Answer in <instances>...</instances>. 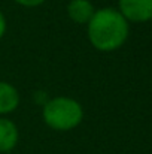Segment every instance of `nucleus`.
Wrapping results in <instances>:
<instances>
[{
	"label": "nucleus",
	"instance_id": "obj_1",
	"mask_svg": "<svg viewBox=\"0 0 152 154\" xmlns=\"http://www.w3.org/2000/svg\"><path fill=\"white\" fill-rule=\"evenodd\" d=\"M87 26L91 45L101 52H112L121 48L130 33L128 21L115 8H101L96 11Z\"/></svg>",
	"mask_w": 152,
	"mask_h": 154
},
{
	"label": "nucleus",
	"instance_id": "obj_9",
	"mask_svg": "<svg viewBox=\"0 0 152 154\" xmlns=\"http://www.w3.org/2000/svg\"><path fill=\"white\" fill-rule=\"evenodd\" d=\"M151 21H152V20H151Z\"/></svg>",
	"mask_w": 152,
	"mask_h": 154
},
{
	"label": "nucleus",
	"instance_id": "obj_2",
	"mask_svg": "<svg viewBox=\"0 0 152 154\" xmlns=\"http://www.w3.org/2000/svg\"><path fill=\"white\" fill-rule=\"evenodd\" d=\"M42 118L45 124L58 132H66L78 127L84 118L82 105L67 96L52 97L43 105Z\"/></svg>",
	"mask_w": 152,
	"mask_h": 154
},
{
	"label": "nucleus",
	"instance_id": "obj_7",
	"mask_svg": "<svg viewBox=\"0 0 152 154\" xmlns=\"http://www.w3.org/2000/svg\"><path fill=\"white\" fill-rule=\"evenodd\" d=\"M15 3L24 6V8H36V6H40L43 5L46 0H13Z\"/></svg>",
	"mask_w": 152,
	"mask_h": 154
},
{
	"label": "nucleus",
	"instance_id": "obj_5",
	"mask_svg": "<svg viewBox=\"0 0 152 154\" xmlns=\"http://www.w3.org/2000/svg\"><path fill=\"white\" fill-rule=\"evenodd\" d=\"M18 127L9 118H0V153H10L18 144Z\"/></svg>",
	"mask_w": 152,
	"mask_h": 154
},
{
	"label": "nucleus",
	"instance_id": "obj_3",
	"mask_svg": "<svg viewBox=\"0 0 152 154\" xmlns=\"http://www.w3.org/2000/svg\"><path fill=\"white\" fill-rule=\"evenodd\" d=\"M118 6L127 21L146 23L152 20V0H118Z\"/></svg>",
	"mask_w": 152,
	"mask_h": 154
},
{
	"label": "nucleus",
	"instance_id": "obj_6",
	"mask_svg": "<svg viewBox=\"0 0 152 154\" xmlns=\"http://www.w3.org/2000/svg\"><path fill=\"white\" fill-rule=\"evenodd\" d=\"M19 105V93L18 90L6 82L0 81V115H6L13 112Z\"/></svg>",
	"mask_w": 152,
	"mask_h": 154
},
{
	"label": "nucleus",
	"instance_id": "obj_8",
	"mask_svg": "<svg viewBox=\"0 0 152 154\" xmlns=\"http://www.w3.org/2000/svg\"><path fill=\"white\" fill-rule=\"evenodd\" d=\"M4 33H6V18H4L3 12L0 11V39L3 38Z\"/></svg>",
	"mask_w": 152,
	"mask_h": 154
},
{
	"label": "nucleus",
	"instance_id": "obj_4",
	"mask_svg": "<svg viewBox=\"0 0 152 154\" xmlns=\"http://www.w3.org/2000/svg\"><path fill=\"white\" fill-rule=\"evenodd\" d=\"M96 9L90 0H70L67 5V15L76 24H88Z\"/></svg>",
	"mask_w": 152,
	"mask_h": 154
}]
</instances>
